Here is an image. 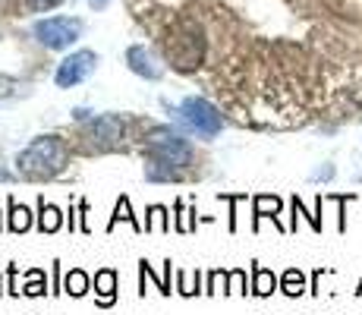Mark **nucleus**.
<instances>
[{
	"mask_svg": "<svg viewBox=\"0 0 362 315\" xmlns=\"http://www.w3.org/2000/svg\"><path fill=\"white\" fill-rule=\"evenodd\" d=\"M145 158H148L145 177L170 183V180H180V171H186L196 155H192L189 142H186L183 136H177V132L167 130V126H155L151 139L145 142Z\"/></svg>",
	"mask_w": 362,
	"mask_h": 315,
	"instance_id": "f257e3e1",
	"label": "nucleus"
},
{
	"mask_svg": "<svg viewBox=\"0 0 362 315\" xmlns=\"http://www.w3.org/2000/svg\"><path fill=\"white\" fill-rule=\"evenodd\" d=\"M69 164V151L57 136H38L16 155V167L25 180H51Z\"/></svg>",
	"mask_w": 362,
	"mask_h": 315,
	"instance_id": "f03ea898",
	"label": "nucleus"
},
{
	"mask_svg": "<svg viewBox=\"0 0 362 315\" xmlns=\"http://www.w3.org/2000/svg\"><path fill=\"white\" fill-rule=\"evenodd\" d=\"M173 114L180 117V123L186 126L189 132H196L202 139H211L221 132V126H224V117L218 114V108H214L211 101H205V98H183L180 101V108H173Z\"/></svg>",
	"mask_w": 362,
	"mask_h": 315,
	"instance_id": "7ed1b4c3",
	"label": "nucleus"
},
{
	"mask_svg": "<svg viewBox=\"0 0 362 315\" xmlns=\"http://www.w3.org/2000/svg\"><path fill=\"white\" fill-rule=\"evenodd\" d=\"M32 35L45 47H51V51H66L69 45H76V41L82 38V23L79 19H69V16H51V19L35 23Z\"/></svg>",
	"mask_w": 362,
	"mask_h": 315,
	"instance_id": "20e7f679",
	"label": "nucleus"
},
{
	"mask_svg": "<svg viewBox=\"0 0 362 315\" xmlns=\"http://www.w3.org/2000/svg\"><path fill=\"white\" fill-rule=\"evenodd\" d=\"M123 132H127V120L120 114H101V117H92L86 139L92 142V149L110 151V149H120Z\"/></svg>",
	"mask_w": 362,
	"mask_h": 315,
	"instance_id": "39448f33",
	"label": "nucleus"
},
{
	"mask_svg": "<svg viewBox=\"0 0 362 315\" xmlns=\"http://www.w3.org/2000/svg\"><path fill=\"white\" fill-rule=\"evenodd\" d=\"M95 67H98V54L76 51V54H69L66 60H60L57 73H54V82H57V88H73V86H79V82H86L88 76L95 73Z\"/></svg>",
	"mask_w": 362,
	"mask_h": 315,
	"instance_id": "423d86ee",
	"label": "nucleus"
},
{
	"mask_svg": "<svg viewBox=\"0 0 362 315\" xmlns=\"http://www.w3.org/2000/svg\"><path fill=\"white\" fill-rule=\"evenodd\" d=\"M127 67L132 69L136 76H142V79H161V67L155 63V57H151V51H145L142 45H132L127 51Z\"/></svg>",
	"mask_w": 362,
	"mask_h": 315,
	"instance_id": "0eeeda50",
	"label": "nucleus"
},
{
	"mask_svg": "<svg viewBox=\"0 0 362 315\" xmlns=\"http://www.w3.org/2000/svg\"><path fill=\"white\" fill-rule=\"evenodd\" d=\"M252 230H259V224L264 221V218H271L277 224V230H287L281 224V212H284V202L277 199V195H255L252 199Z\"/></svg>",
	"mask_w": 362,
	"mask_h": 315,
	"instance_id": "6e6552de",
	"label": "nucleus"
},
{
	"mask_svg": "<svg viewBox=\"0 0 362 315\" xmlns=\"http://www.w3.org/2000/svg\"><path fill=\"white\" fill-rule=\"evenodd\" d=\"M95 303L101 306V309H107V306L117 303V271L114 268H101L98 275H95Z\"/></svg>",
	"mask_w": 362,
	"mask_h": 315,
	"instance_id": "1a4fd4ad",
	"label": "nucleus"
},
{
	"mask_svg": "<svg viewBox=\"0 0 362 315\" xmlns=\"http://www.w3.org/2000/svg\"><path fill=\"white\" fill-rule=\"evenodd\" d=\"M64 224H66L64 212H60L54 202H45V195H41L38 199V230L41 234H57Z\"/></svg>",
	"mask_w": 362,
	"mask_h": 315,
	"instance_id": "9d476101",
	"label": "nucleus"
},
{
	"mask_svg": "<svg viewBox=\"0 0 362 315\" xmlns=\"http://www.w3.org/2000/svg\"><path fill=\"white\" fill-rule=\"evenodd\" d=\"M6 230H10V234H25V230L32 227V212L25 205H19L16 199H6Z\"/></svg>",
	"mask_w": 362,
	"mask_h": 315,
	"instance_id": "9b49d317",
	"label": "nucleus"
},
{
	"mask_svg": "<svg viewBox=\"0 0 362 315\" xmlns=\"http://www.w3.org/2000/svg\"><path fill=\"white\" fill-rule=\"evenodd\" d=\"M274 290H277V275L268 271L264 265L252 262V284H249V293H255V297H271Z\"/></svg>",
	"mask_w": 362,
	"mask_h": 315,
	"instance_id": "f8f14e48",
	"label": "nucleus"
},
{
	"mask_svg": "<svg viewBox=\"0 0 362 315\" xmlns=\"http://www.w3.org/2000/svg\"><path fill=\"white\" fill-rule=\"evenodd\" d=\"M120 221H127L132 230H136V234H145V224L136 218V214H132V205H129V199L127 195H120V199H117V205H114V214H110V221H107V234L110 230L117 227V224Z\"/></svg>",
	"mask_w": 362,
	"mask_h": 315,
	"instance_id": "ddd939ff",
	"label": "nucleus"
},
{
	"mask_svg": "<svg viewBox=\"0 0 362 315\" xmlns=\"http://www.w3.org/2000/svg\"><path fill=\"white\" fill-rule=\"evenodd\" d=\"M170 265H173V262L167 258V262H164V275L158 277V275H155V268H151V265L142 258V262H139V277H142V281H155V284H158V290H161L164 297H170V293H173V290H170Z\"/></svg>",
	"mask_w": 362,
	"mask_h": 315,
	"instance_id": "4468645a",
	"label": "nucleus"
},
{
	"mask_svg": "<svg viewBox=\"0 0 362 315\" xmlns=\"http://www.w3.org/2000/svg\"><path fill=\"white\" fill-rule=\"evenodd\" d=\"M88 287H92V277L86 275L82 268H69V275L64 277V293H69V297H86Z\"/></svg>",
	"mask_w": 362,
	"mask_h": 315,
	"instance_id": "2eb2a0df",
	"label": "nucleus"
},
{
	"mask_svg": "<svg viewBox=\"0 0 362 315\" xmlns=\"http://www.w3.org/2000/svg\"><path fill=\"white\" fill-rule=\"evenodd\" d=\"M151 230H158V234H170V212H167L164 205H151L148 208V218H145V234H151Z\"/></svg>",
	"mask_w": 362,
	"mask_h": 315,
	"instance_id": "dca6fc26",
	"label": "nucleus"
},
{
	"mask_svg": "<svg viewBox=\"0 0 362 315\" xmlns=\"http://www.w3.org/2000/svg\"><path fill=\"white\" fill-rule=\"evenodd\" d=\"M281 293H287V297H303L305 293V275L299 268H287L281 275Z\"/></svg>",
	"mask_w": 362,
	"mask_h": 315,
	"instance_id": "f3484780",
	"label": "nucleus"
},
{
	"mask_svg": "<svg viewBox=\"0 0 362 315\" xmlns=\"http://www.w3.org/2000/svg\"><path fill=\"white\" fill-rule=\"evenodd\" d=\"M45 293H51V290H47V277H45V271H41V268H32L29 275H25L23 297H45Z\"/></svg>",
	"mask_w": 362,
	"mask_h": 315,
	"instance_id": "a211bd4d",
	"label": "nucleus"
},
{
	"mask_svg": "<svg viewBox=\"0 0 362 315\" xmlns=\"http://www.w3.org/2000/svg\"><path fill=\"white\" fill-rule=\"evenodd\" d=\"M202 281V271L196 268V275H189V271H177V293L180 297H196V293H205L199 287Z\"/></svg>",
	"mask_w": 362,
	"mask_h": 315,
	"instance_id": "6ab92c4d",
	"label": "nucleus"
},
{
	"mask_svg": "<svg viewBox=\"0 0 362 315\" xmlns=\"http://www.w3.org/2000/svg\"><path fill=\"white\" fill-rule=\"evenodd\" d=\"M173 212H177V218H173V227H177L180 234H189V230H196V208H192V212H186L183 199H177Z\"/></svg>",
	"mask_w": 362,
	"mask_h": 315,
	"instance_id": "aec40b11",
	"label": "nucleus"
},
{
	"mask_svg": "<svg viewBox=\"0 0 362 315\" xmlns=\"http://www.w3.org/2000/svg\"><path fill=\"white\" fill-rule=\"evenodd\" d=\"M205 293H227V271L218 268V271H208V284H205Z\"/></svg>",
	"mask_w": 362,
	"mask_h": 315,
	"instance_id": "412c9836",
	"label": "nucleus"
},
{
	"mask_svg": "<svg viewBox=\"0 0 362 315\" xmlns=\"http://www.w3.org/2000/svg\"><path fill=\"white\" fill-rule=\"evenodd\" d=\"M227 293H249L246 290V271L243 268H233V271H227Z\"/></svg>",
	"mask_w": 362,
	"mask_h": 315,
	"instance_id": "4be33fe9",
	"label": "nucleus"
},
{
	"mask_svg": "<svg viewBox=\"0 0 362 315\" xmlns=\"http://www.w3.org/2000/svg\"><path fill=\"white\" fill-rule=\"evenodd\" d=\"M25 4H29L35 13H45V10H54V6H60L64 0H25Z\"/></svg>",
	"mask_w": 362,
	"mask_h": 315,
	"instance_id": "5701e85b",
	"label": "nucleus"
},
{
	"mask_svg": "<svg viewBox=\"0 0 362 315\" xmlns=\"http://www.w3.org/2000/svg\"><path fill=\"white\" fill-rule=\"evenodd\" d=\"M218 199L230 202V208H236V202H240V199H246V195H227V193H221ZM230 234H236V212H230Z\"/></svg>",
	"mask_w": 362,
	"mask_h": 315,
	"instance_id": "b1692460",
	"label": "nucleus"
},
{
	"mask_svg": "<svg viewBox=\"0 0 362 315\" xmlns=\"http://www.w3.org/2000/svg\"><path fill=\"white\" fill-rule=\"evenodd\" d=\"M88 117H92V110H88V108H76L73 110V120H79V123H86Z\"/></svg>",
	"mask_w": 362,
	"mask_h": 315,
	"instance_id": "393cba45",
	"label": "nucleus"
},
{
	"mask_svg": "<svg viewBox=\"0 0 362 315\" xmlns=\"http://www.w3.org/2000/svg\"><path fill=\"white\" fill-rule=\"evenodd\" d=\"M331 177H334V167H331V164H328V167H322V171L315 173V180H331Z\"/></svg>",
	"mask_w": 362,
	"mask_h": 315,
	"instance_id": "a878e982",
	"label": "nucleus"
},
{
	"mask_svg": "<svg viewBox=\"0 0 362 315\" xmlns=\"http://www.w3.org/2000/svg\"><path fill=\"white\" fill-rule=\"evenodd\" d=\"M88 4H92V6H104V4H107V0H88Z\"/></svg>",
	"mask_w": 362,
	"mask_h": 315,
	"instance_id": "bb28decb",
	"label": "nucleus"
},
{
	"mask_svg": "<svg viewBox=\"0 0 362 315\" xmlns=\"http://www.w3.org/2000/svg\"><path fill=\"white\" fill-rule=\"evenodd\" d=\"M356 293H362V281H359V290H356Z\"/></svg>",
	"mask_w": 362,
	"mask_h": 315,
	"instance_id": "cd10ccee",
	"label": "nucleus"
},
{
	"mask_svg": "<svg viewBox=\"0 0 362 315\" xmlns=\"http://www.w3.org/2000/svg\"><path fill=\"white\" fill-rule=\"evenodd\" d=\"M0 293H4V284H0Z\"/></svg>",
	"mask_w": 362,
	"mask_h": 315,
	"instance_id": "c85d7f7f",
	"label": "nucleus"
},
{
	"mask_svg": "<svg viewBox=\"0 0 362 315\" xmlns=\"http://www.w3.org/2000/svg\"><path fill=\"white\" fill-rule=\"evenodd\" d=\"M359 183H362V173H359Z\"/></svg>",
	"mask_w": 362,
	"mask_h": 315,
	"instance_id": "c756f323",
	"label": "nucleus"
},
{
	"mask_svg": "<svg viewBox=\"0 0 362 315\" xmlns=\"http://www.w3.org/2000/svg\"><path fill=\"white\" fill-rule=\"evenodd\" d=\"M0 227H4V224H0Z\"/></svg>",
	"mask_w": 362,
	"mask_h": 315,
	"instance_id": "7c9ffc66",
	"label": "nucleus"
}]
</instances>
